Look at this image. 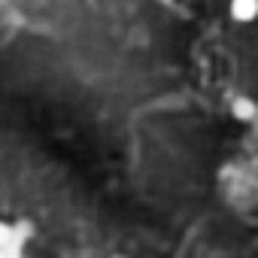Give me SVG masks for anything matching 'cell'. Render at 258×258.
Returning a JSON list of instances; mask_svg holds the SVG:
<instances>
[{
    "instance_id": "6da1fadb",
    "label": "cell",
    "mask_w": 258,
    "mask_h": 258,
    "mask_svg": "<svg viewBox=\"0 0 258 258\" xmlns=\"http://www.w3.org/2000/svg\"><path fill=\"white\" fill-rule=\"evenodd\" d=\"M231 19L237 25H249L258 19V0H231Z\"/></svg>"
},
{
    "instance_id": "7a4b0ae2",
    "label": "cell",
    "mask_w": 258,
    "mask_h": 258,
    "mask_svg": "<svg viewBox=\"0 0 258 258\" xmlns=\"http://www.w3.org/2000/svg\"><path fill=\"white\" fill-rule=\"evenodd\" d=\"M0 246H19V249H25V240H22V234H19V228L13 222H0Z\"/></svg>"
},
{
    "instance_id": "3957f363",
    "label": "cell",
    "mask_w": 258,
    "mask_h": 258,
    "mask_svg": "<svg viewBox=\"0 0 258 258\" xmlns=\"http://www.w3.org/2000/svg\"><path fill=\"white\" fill-rule=\"evenodd\" d=\"M16 228H19V234H22V240H25V243L34 237V225H31L28 219H19V222H16Z\"/></svg>"
},
{
    "instance_id": "277c9868",
    "label": "cell",
    "mask_w": 258,
    "mask_h": 258,
    "mask_svg": "<svg viewBox=\"0 0 258 258\" xmlns=\"http://www.w3.org/2000/svg\"><path fill=\"white\" fill-rule=\"evenodd\" d=\"M237 115H243V118H252V115H255V106H252L249 100H246V103L240 100V103H237Z\"/></svg>"
},
{
    "instance_id": "5b68a950",
    "label": "cell",
    "mask_w": 258,
    "mask_h": 258,
    "mask_svg": "<svg viewBox=\"0 0 258 258\" xmlns=\"http://www.w3.org/2000/svg\"><path fill=\"white\" fill-rule=\"evenodd\" d=\"M0 258H22L19 246H0Z\"/></svg>"
},
{
    "instance_id": "8992f818",
    "label": "cell",
    "mask_w": 258,
    "mask_h": 258,
    "mask_svg": "<svg viewBox=\"0 0 258 258\" xmlns=\"http://www.w3.org/2000/svg\"><path fill=\"white\" fill-rule=\"evenodd\" d=\"M115 258H121V255H115Z\"/></svg>"
}]
</instances>
